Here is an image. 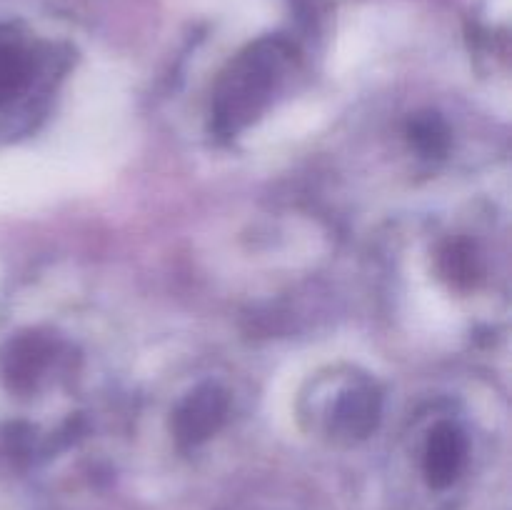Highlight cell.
<instances>
[{"instance_id": "obj_1", "label": "cell", "mask_w": 512, "mask_h": 510, "mask_svg": "<svg viewBox=\"0 0 512 510\" xmlns=\"http://www.w3.org/2000/svg\"><path fill=\"white\" fill-rule=\"evenodd\" d=\"M288 48L280 40H260L233 63L220 83L215 115L218 128L238 130L270 103L288 70Z\"/></svg>"}, {"instance_id": "obj_3", "label": "cell", "mask_w": 512, "mask_h": 510, "mask_svg": "<svg viewBox=\"0 0 512 510\" xmlns=\"http://www.w3.org/2000/svg\"><path fill=\"white\" fill-rule=\"evenodd\" d=\"M223 413V395L215 388H205L198 390L195 395H190L185 408L180 410L178 425L180 430H183V435H188V438H205V433H210V430L223 420Z\"/></svg>"}, {"instance_id": "obj_4", "label": "cell", "mask_w": 512, "mask_h": 510, "mask_svg": "<svg viewBox=\"0 0 512 510\" xmlns=\"http://www.w3.org/2000/svg\"><path fill=\"white\" fill-rule=\"evenodd\" d=\"M430 473L438 478V475H450L455 473L458 463L463 460V435L453 428V425H440L438 430L430 438Z\"/></svg>"}, {"instance_id": "obj_2", "label": "cell", "mask_w": 512, "mask_h": 510, "mask_svg": "<svg viewBox=\"0 0 512 510\" xmlns=\"http://www.w3.org/2000/svg\"><path fill=\"white\" fill-rule=\"evenodd\" d=\"M35 53L23 35L0 25V103L18 95L30 83Z\"/></svg>"}]
</instances>
